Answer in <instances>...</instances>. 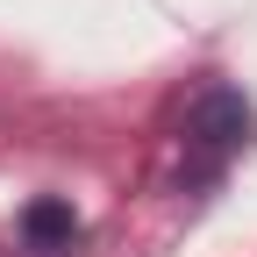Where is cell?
I'll list each match as a JSON object with an SVG mask.
<instances>
[{
  "mask_svg": "<svg viewBox=\"0 0 257 257\" xmlns=\"http://www.w3.org/2000/svg\"><path fill=\"white\" fill-rule=\"evenodd\" d=\"M22 243H29V257H64V250L79 243V214L64 207V200H29Z\"/></svg>",
  "mask_w": 257,
  "mask_h": 257,
  "instance_id": "7a4b0ae2",
  "label": "cell"
},
{
  "mask_svg": "<svg viewBox=\"0 0 257 257\" xmlns=\"http://www.w3.org/2000/svg\"><path fill=\"white\" fill-rule=\"evenodd\" d=\"M250 128H257V114H250L243 93H236V86H207L200 100L186 107V136H179V143H186V165H179L186 186L221 179V172L250 150Z\"/></svg>",
  "mask_w": 257,
  "mask_h": 257,
  "instance_id": "6da1fadb",
  "label": "cell"
}]
</instances>
